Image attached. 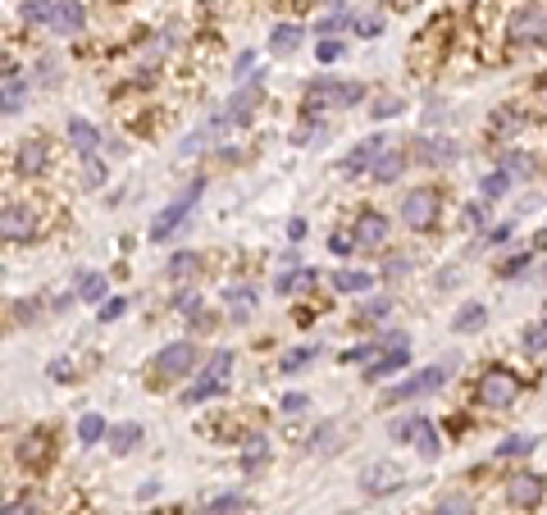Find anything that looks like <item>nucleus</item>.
Segmentation results:
<instances>
[{
    "label": "nucleus",
    "mask_w": 547,
    "mask_h": 515,
    "mask_svg": "<svg viewBox=\"0 0 547 515\" xmlns=\"http://www.w3.org/2000/svg\"><path fill=\"white\" fill-rule=\"evenodd\" d=\"M365 87L361 82H338V78H315L306 87V114H324V110H352L361 105Z\"/></svg>",
    "instance_id": "nucleus-1"
},
{
    "label": "nucleus",
    "mask_w": 547,
    "mask_h": 515,
    "mask_svg": "<svg viewBox=\"0 0 547 515\" xmlns=\"http://www.w3.org/2000/svg\"><path fill=\"white\" fill-rule=\"evenodd\" d=\"M520 393H524L520 374H511V369H502V365H493V369L479 378V402H484L488 411H506V406H515Z\"/></svg>",
    "instance_id": "nucleus-2"
},
{
    "label": "nucleus",
    "mask_w": 547,
    "mask_h": 515,
    "mask_svg": "<svg viewBox=\"0 0 547 515\" xmlns=\"http://www.w3.org/2000/svg\"><path fill=\"white\" fill-rule=\"evenodd\" d=\"M448 374H452V365H429V369H420V374H410L406 383H397L392 393H383V406H401V402H415V397H429V393H438L448 383Z\"/></svg>",
    "instance_id": "nucleus-3"
},
{
    "label": "nucleus",
    "mask_w": 547,
    "mask_h": 515,
    "mask_svg": "<svg viewBox=\"0 0 547 515\" xmlns=\"http://www.w3.org/2000/svg\"><path fill=\"white\" fill-rule=\"evenodd\" d=\"M196 365H201V356H196V347H192V342H169V347L156 356V383L187 378Z\"/></svg>",
    "instance_id": "nucleus-4"
},
{
    "label": "nucleus",
    "mask_w": 547,
    "mask_h": 515,
    "mask_svg": "<svg viewBox=\"0 0 547 515\" xmlns=\"http://www.w3.org/2000/svg\"><path fill=\"white\" fill-rule=\"evenodd\" d=\"M401 224L406 228H433L438 224V192L433 187H415V192H406L401 196Z\"/></svg>",
    "instance_id": "nucleus-5"
},
{
    "label": "nucleus",
    "mask_w": 547,
    "mask_h": 515,
    "mask_svg": "<svg viewBox=\"0 0 547 515\" xmlns=\"http://www.w3.org/2000/svg\"><path fill=\"white\" fill-rule=\"evenodd\" d=\"M511 37L524 42V46H547V5L529 0V5L511 19Z\"/></svg>",
    "instance_id": "nucleus-6"
},
{
    "label": "nucleus",
    "mask_w": 547,
    "mask_h": 515,
    "mask_svg": "<svg viewBox=\"0 0 547 515\" xmlns=\"http://www.w3.org/2000/svg\"><path fill=\"white\" fill-rule=\"evenodd\" d=\"M201 187H205V183L196 178V183H192V187H187V192H183L178 201H169V205H165V210L156 215V224H151V242H165V237H169V233H174L178 224H183V215H187V210H192V205L201 201Z\"/></svg>",
    "instance_id": "nucleus-7"
},
{
    "label": "nucleus",
    "mask_w": 547,
    "mask_h": 515,
    "mask_svg": "<svg viewBox=\"0 0 547 515\" xmlns=\"http://www.w3.org/2000/svg\"><path fill=\"white\" fill-rule=\"evenodd\" d=\"M506 501H511L515 510H533V506L542 501V474L515 470V474L506 479Z\"/></svg>",
    "instance_id": "nucleus-8"
},
{
    "label": "nucleus",
    "mask_w": 547,
    "mask_h": 515,
    "mask_svg": "<svg viewBox=\"0 0 547 515\" xmlns=\"http://www.w3.org/2000/svg\"><path fill=\"white\" fill-rule=\"evenodd\" d=\"M28 237H37V215L28 205L0 210V242H28Z\"/></svg>",
    "instance_id": "nucleus-9"
},
{
    "label": "nucleus",
    "mask_w": 547,
    "mask_h": 515,
    "mask_svg": "<svg viewBox=\"0 0 547 515\" xmlns=\"http://www.w3.org/2000/svg\"><path fill=\"white\" fill-rule=\"evenodd\" d=\"M82 24H87V10H82V0H51V33L55 37H73V33H82Z\"/></svg>",
    "instance_id": "nucleus-10"
},
{
    "label": "nucleus",
    "mask_w": 547,
    "mask_h": 515,
    "mask_svg": "<svg viewBox=\"0 0 547 515\" xmlns=\"http://www.w3.org/2000/svg\"><path fill=\"white\" fill-rule=\"evenodd\" d=\"M383 156H388V142H383V138H365V142H361V147H356V151L343 160V174H347V178H356V174L374 169Z\"/></svg>",
    "instance_id": "nucleus-11"
},
{
    "label": "nucleus",
    "mask_w": 547,
    "mask_h": 515,
    "mask_svg": "<svg viewBox=\"0 0 547 515\" xmlns=\"http://www.w3.org/2000/svg\"><path fill=\"white\" fill-rule=\"evenodd\" d=\"M361 488H365L370 497H379V492H397V488H401V470H397L392 461H374V465H365Z\"/></svg>",
    "instance_id": "nucleus-12"
},
{
    "label": "nucleus",
    "mask_w": 547,
    "mask_h": 515,
    "mask_svg": "<svg viewBox=\"0 0 547 515\" xmlns=\"http://www.w3.org/2000/svg\"><path fill=\"white\" fill-rule=\"evenodd\" d=\"M14 169H19V178H37L46 169V142L42 138H28L19 147V156H14Z\"/></svg>",
    "instance_id": "nucleus-13"
},
{
    "label": "nucleus",
    "mask_w": 547,
    "mask_h": 515,
    "mask_svg": "<svg viewBox=\"0 0 547 515\" xmlns=\"http://www.w3.org/2000/svg\"><path fill=\"white\" fill-rule=\"evenodd\" d=\"M361 246H383L388 242V219L379 215V210H365L361 219H356V233H352Z\"/></svg>",
    "instance_id": "nucleus-14"
},
{
    "label": "nucleus",
    "mask_w": 547,
    "mask_h": 515,
    "mask_svg": "<svg viewBox=\"0 0 547 515\" xmlns=\"http://www.w3.org/2000/svg\"><path fill=\"white\" fill-rule=\"evenodd\" d=\"M19 461H24L28 470H42V465L51 461V434H42V429L28 434V438L19 443Z\"/></svg>",
    "instance_id": "nucleus-15"
},
{
    "label": "nucleus",
    "mask_w": 547,
    "mask_h": 515,
    "mask_svg": "<svg viewBox=\"0 0 547 515\" xmlns=\"http://www.w3.org/2000/svg\"><path fill=\"white\" fill-rule=\"evenodd\" d=\"M415 160H424V165H452L457 160V142H448V138H424L420 151H415Z\"/></svg>",
    "instance_id": "nucleus-16"
},
{
    "label": "nucleus",
    "mask_w": 547,
    "mask_h": 515,
    "mask_svg": "<svg viewBox=\"0 0 547 515\" xmlns=\"http://www.w3.org/2000/svg\"><path fill=\"white\" fill-rule=\"evenodd\" d=\"M410 365V356H406V347H388L383 356H374V365L365 369V378L374 383V378H388V374H397V369H406Z\"/></svg>",
    "instance_id": "nucleus-17"
},
{
    "label": "nucleus",
    "mask_w": 547,
    "mask_h": 515,
    "mask_svg": "<svg viewBox=\"0 0 547 515\" xmlns=\"http://www.w3.org/2000/svg\"><path fill=\"white\" fill-rule=\"evenodd\" d=\"M69 142H73V151H82V156H96V147H100V133L87 123V119H69Z\"/></svg>",
    "instance_id": "nucleus-18"
},
{
    "label": "nucleus",
    "mask_w": 547,
    "mask_h": 515,
    "mask_svg": "<svg viewBox=\"0 0 547 515\" xmlns=\"http://www.w3.org/2000/svg\"><path fill=\"white\" fill-rule=\"evenodd\" d=\"M410 443L420 447V456H424V461H433V456H438V434H433V420L415 415V420H410Z\"/></svg>",
    "instance_id": "nucleus-19"
},
{
    "label": "nucleus",
    "mask_w": 547,
    "mask_h": 515,
    "mask_svg": "<svg viewBox=\"0 0 547 515\" xmlns=\"http://www.w3.org/2000/svg\"><path fill=\"white\" fill-rule=\"evenodd\" d=\"M256 100H260V82H247V87L229 100V119H233V123H247L251 110H256Z\"/></svg>",
    "instance_id": "nucleus-20"
},
{
    "label": "nucleus",
    "mask_w": 547,
    "mask_h": 515,
    "mask_svg": "<svg viewBox=\"0 0 547 515\" xmlns=\"http://www.w3.org/2000/svg\"><path fill=\"white\" fill-rule=\"evenodd\" d=\"M73 288H78V301L96 306V301H105V288H109V283H105V274H96V270H82Z\"/></svg>",
    "instance_id": "nucleus-21"
},
{
    "label": "nucleus",
    "mask_w": 547,
    "mask_h": 515,
    "mask_svg": "<svg viewBox=\"0 0 547 515\" xmlns=\"http://www.w3.org/2000/svg\"><path fill=\"white\" fill-rule=\"evenodd\" d=\"M174 283H187V279H196L201 274V255L196 251H178L174 261H169V270H165Z\"/></svg>",
    "instance_id": "nucleus-22"
},
{
    "label": "nucleus",
    "mask_w": 547,
    "mask_h": 515,
    "mask_svg": "<svg viewBox=\"0 0 547 515\" xmlns=\"http://www.w3.org/2000/svg\"><path fill=\"white\" fill-rule=\"evenodd\" d=\"M105 438H109V452L128 456V452H133V447L142 443V424H119V429H109Z\"/></svg>",
    "instance_id": "nucleus-23"
},
{
    "label": "nucleus",
    "mask_w": 547,
    "mask_h": 515,
    "mask_svg": "<svg viewBox=\"0 0 547 515\" xmlns=\"http://www.w3.org/2000/svg\"><path fill=\"white\" fill-rule=\"evenodd\" d=\"M297 46H301V28H297V24H278V28L269 33V51H274V55H292Z\"/></svg>",
    "instance_id": "nucleus-24"
},
{
    "label": "nucleus",
    "mask_w": 547,
    "mask_h": 515,
    "mask_svg": "<svg viewBox=\"0 0 547 515\" xmlns=\"http://www.w3.org/2000/svg\"><path fill=\"white\" fill-rule=\"evenodd\" d=\"M219 393H224V378H210V374H201L196 383H192V388H187V406H201L205 397H219Z\"/></svg>",
    "instance_id": "nucleus-25"
},
{
    "label": "nucleus",
    "mask_w": 547,
    "mask_h": 515,
    "mask_svg": "<svg viewBox=\"0 0 547 515\" xmlns=\"http://www.w3.org/2000/svg\"><path fill=\"white\" fill-rule=\"evenodd\" d=\"M511 183H515V178H511L506 169H493V174L479 178V192H484V201H502V196L511 192Z\"/></svg>",
    "instance_id": "nucleus-26"
},
{
    "label": "nucleus",
    "mask_w": 547,
    "mask_h": 515,
    "mask_svg": "<svg viewBox=\"0 0 547 515\" xmlns=\"http://www.w3.org/2000/svg\"><path fill=\"white\" fill-rule=\"evenodd\" d=\"M334 288L338 292H370L374 288V274H365V270H338L334 274Z\"/></svg>",
    "instance_id": "nucleus-27"
},
{
    "label": "nucleus",
    "mask_w": 547,
    "mask_h": 515,
    "mask_svg": "<svg viewBox=\"0 0 547 515\" xmlns=\"http://www.w3.org/2000/svg\"><path fill=\"white\" fill-rule=\"evenodd\" d=\"M484 319H488V310H484L479 301H470V306H461V310H457L452 329H457V333H479V329H484Z\"/></svg>",
    "instance_id": "nucleus-28"
},
{
    "label": "nucleus",
    "mask_w": 547,
    "mask_h": 515,
    "mask_svg": "<svg viewBox=\"0 0 547 515\" xmlns=\"http://www.w3.org/2000/svg\"><path fill=\"white\" fill-rule=\"evenodd\" d=\"M242 510H247L242 492H224V497H214L210 506H201V515H242Z\"/></svg>",
    "instance_id": "nucleus-29"
},
{
    "label": "nucleus",
    "mask_w": 547,
    "mask_h": 515,
    "mask_svg": "<svg viewBox=\"0 0 547 515\" xmlns=\"http://www.w3.org/2000/svg\"><path fill=\"white\" fill-rule=\"evenodd\" d=\"M520 123H524V114L506 105L502 114H493V119H488V133H493V138H511V133H515V128H520Z\"/></svg>",
    "instance_id": "nucleus-30"
},
{
    "label": "nucleus",
    "mask_w": 547,
    "mask_h": 515,
    "mask_svg": "<svg viewBox=\"0 0 547 515\" xmlns=\"http://www.w3.org/2000/svg\"><path fill=\"white\" fill-rule=\"evenodd\" d=\"M315 270H288V274H278L274 279V292H297V288H315Z\"/></svg>",
    "instance_id": "nucleus-31"
},
{
    "label": "nucleus",
    "mask_w": 547,
    "mask_h": 515,
    "mask_svg": "<svg viewBox=\"0 0 547 515\" xmlns=\"http://www.w3.org/2000/svg\"><path fill=\"white\" fill-rule=\"evenodd\" d=\"M24 100H28V87L24 82H5V87H0V114H19Z\"/></svg>",
    "instance_id": "nucleus-32"
},
{
    "label": "nucleus",
    "mask_w": 547,
    "mask_h": 515,
    "mask_svg": "<svg viewBox=\"0 0 547 515\" xmlns=\"http://www.w3.org/2000/svg\"><path fill=\"white\" fill-rule=\"evenodd\" d=\"M224 301H229V310H233L238 319H247V315L256 310V292H251V288H229Z\"/></svg>",
    "instance_id": "nucleus-33"
},
{
    "label": "nucleus",
    "mask_w": 547,
    "mask_h": 515,
    "mask_svg": "<svg viewBox=\"0 0 547 515\" xmlns=\"http://www.w3.org/2000/svg\"><path fill=\"white\" fill-rule=\"evenodd\" d=\"M401 169H406V156H401V151H388V156L374 165V183H392Z\"/></svg>",
    "instance_id": "nucleus-34"
},
{
    "label": "nucleus",
    "mask_w": 547,
    "mask_h": 515,
    "mask_svg": "<svg viewBox=\"0 0 547 515\" xmlns=\"http://www.w3.org/2000/svg\"><path fill=\"white\" fill-rule=\"evenodd\" d=\"M315 356H319V347H315V342H310V347H297V351H288V356H283V365H278V369H283V374H301Z\"/></svg>",
    "instance_id": "nucleus-35"
},
{
    "label": "nucleus",
    "mask_w": 547,
    "mask_h": 515,
    "mask_svg": "<svg viewBox=\"0 0 547 515\" xmlns=\"http://www.w3.org/2000/svg\"><path fill=\"white\" fill-rule=\"evenodd\" d=\"M269 456V443L260 438V434H251L247 438V447H242V470H260V461Z\"/></svg>",
    "instance_id": "nucleus-36"
},
{
    "label": "nucleus",
    "mask_w": 547,
    "mask_h": 515,
    "mask_svg": "<svg viewBox=\"0 0 547 515\" xmlns=\"http://www.w3.org/2000/svg\"><path fill=\"white\" fill-rule=\"evenodd\" d=\"M433 515H475V501H470L466 492H448L443 501H438Z\"/></svg>",
    "instance_id": "nucleus-37"
},
{
    "label": "nucleus",
    "mask_w": 547,
    "mask_h": 515,
    "mask_svg": "<svg viewBox=\"0 0 547 515\" xmlns=\"http://www.w3.org/2000/svg\"><path fill=\"white\" fill-rule=\"evenodd\" d=\"M105 434H109V429H105V420H100V415H82V420H78V438H82L87 447H96Z\"/></svg>",
    "instance_id": "nucleus-38"
},
{
    "label": "nucleus",
    "mask_w": 547,
    "mask_h": 515,
    "mask_svg": "<svg viewBox=\"0 0 547 515\" xmlns=\"http://www.w3.org/2000/svg\"><path fill=\"white\" fill-rule=\"evenodd\" d=\"M524 351H529V356H547V319L524 329Z\"/></svg>",
    "instance_id": "nucleus-39"
},
{
    "label": "nucleus",
    "mask_w": 547,
    "mask_h": 515,
    "mask_svg": "<svg viewBox=\"0 0 547 515\" xmlns=\"http://www.w3.org/2000/svg\"><path fill=\"white\" fill-rule=\"evenodd\" d=\"M19 14H24V24H51V0H24Z\"/></svg>",
    "instance_id": "nucleus-40"
},
{
    "label": "nucleus",
    "mask_w": 547,
    "mask_h": 515,
    "mask_svg": "<svg viewBox=\"0 0 547 515\" xmlns=\"http://www.w3.org/2000/svg\"><path fill=\"white\" fill-rule=\"evenodd\" d=\"M502 169H506L511 178H529V174H533V160L520 156V151H506V156H502Z\"/></svg>",
    "instance_id": "nucleus-41"
},
{
    "label": "nucleus",
    "mask_w": 547,
    "mask_h": 515,
    "mask_svg": "<svg viewBox=\"0 0 547 515\" xmlns=\"http://www.w3.org/2000/svg\"><path fill=\"white\" fill-rule=\"evenodd\" d=\"M533 443H538V438H506L493 456H502V461H511V456H529V452H533Z\"/></svg>",
    "instance_id": "nucleus-42"
},
{
    "label": "nucleus",
    "mask_w": 547,
    "mask_h": 515,
    "mask_svg": "<svg viewBox=\"0 0 547 515\" xmlns=\"http://www.w3.org/2000/svg\"><path fill=\"white\" fill-rule=\"evenodd\" d=\"M334 434H338V424H319V429L310 434V447H315V452H334V443H338Z\"/></svg>",
    "instance_id": "nucleus-43"
},
{
    "label": "nucleus",
    "mask_w": 547,
    "mask_h": 515,
    "mask_svg": "<svg viewBox=\"0 0 547 515\" xmlns=\"http://www.w3.org/2000/svg\"><path fill=\"white\" fill-rule=\"evenodd\" d=\"M352 28H356L361 37H379V33H383V19H379V14H352Z\"/></svg>",
    "instance_id": "nucleus-44"
},
{
    "label": "nucleus",
    "mask_w": 547,
    "mask_h": 515,
    "mask_svg": "<svg viewBox=\"0 0 547 515\" xmlns=\"http://www.w3.org/2000/svg\"><path fill=\"white\" fill-rule=\"evenodd\" d=\"M392 310V297H370L365 306H361V319H383Z\"/></svg>",
    "instance_id": "nucleus-45"
},
{
    "label": "nucleus",
    "mask_w": 547,
    "mask_h": 515,
    "mask_svg": "<svg viewBox=\"0 0 547 515\" xmlns=\"http://www.w3.org/2000/svg\"><path fill=\"white\" fill-rule=\"evenodd\" d=\"M370 114H374V119H392V114H401V100H397V96H379Z\"/></svg>",
    "instance_id": "nucleus-46"
},
{
    "label": "nucleus",
    "mask_w": 547,
    "mask_h": 515,
    "mask_svg": "<svg viewBox=\"0 0 547 515\" xmlns=\"http://www.w3.org/2000/svg\"><path fill=\"white\" fill-rule=\"evenodd\" d=\"M82 183H87V187H100V183H105V165H100L96 156L87 160V169H82Z\"/></svg>",
    "instance_id": "nucleus-47"
},
{
    "label": "nucleus",
    "mask_w": 547,
    "mask_h": 515,
    "mask_svg": "<svg viewBox=\"0 0 547 515\" xmlns=\"http://www.w3.org/2000/svg\"><path fill=\"white\" fill-rule=\"evenodd\" d=\"M124 310H128V301H124V297H115V301H105V306H100V324H109V319H119Z\"/></svg>",
    "instance_id": "nucleus-48"
},
{
    "label": "nucleus",
    "mask_w": 547,
    "mask_h": 515,
    "mask_svg": "<svg viewBox=\"0 0 547 515\" xmlns=\"http://www.w3.org/2000/svg\"><path fill=\"white\" fill-rule=\"evenodd\" d=\"M315 55H319L324 64H334V60L343 55V42H319V46H315Z\"/></svg>",
    "instance_id": "nucleus-49"
},
{
    "label": "nucleus",
    "mask_w": 547,
    "mask_h": 515,
    "mask_svg": "<svg viewBox=\"0 0 547 515\" xmlns=\"http://www.w3.org/2000/svg\"><path fill=\"white\" fill-rule=\"evenodd\" d=\"M306 406H310L306 393H288V397H283V411H288V415H297V411H306Z\"/></svg>",
    "instance_id": "nucleus-50"
},
{
    "label": "nucleus",
    "mask_w": 547,
    "mask_h": 515,
    "mask_svg": "<svg viewBox=\"0 0 547 515\" xmlns=\"http://www.w3.org/2000/svg\"><path fill=\"white\" fill-rule=\"evenodd\" d=\"M328 246H334V255H347V251L356 246V237H343V233H334V237H328Z\"/></svg>",
    "instance_id": "nucleus-51"
},
{
    "label": "nucleus",
    "mask_w": 547,
    "mask_h": 515,
    "mask_svg": "<svg viewBox=\"0 0 547 515\" xmlns=\"http://www.w3.org/2000/svg\"><path fill=\"white\" fill-rule=\"evenodd\" d=\"M466 228H484V205H466Z\"/></svg>",
    "instance_id": "nucleus-52"
},
{
    "label": "nucleus",
    "mask_w": 547,
    "mask_h": 515,
    "mask_svg": "<svg viewBox=\"0 0 547 515\" xmlns=\"http://www.w3.org/2000/svg\"><path fill=\"white\" fill-rule=\"evenodd\" d=\"M365 356H374V347H352V351L343 356V365H356V360H365Z\"/></svg>",
    "instance_id": "nucleus-53"
},
{
    "label": "nucleus",
    "mask_w": 547,
    "mask_h": 515,
    "mask_svg": "<svg viewBox=\"0 0 547 515\" xmlns=\"http://www.w3.org/2000/svg\"><path fill=\"white\" fill-rule=\"evenodd\" d=\"M524 265H529V255H515V261H506V265H502V274H506V279H511V274H520V270H524Z\"/></svg>",
    "instance_id": "nucleus-54"
},
{
    "label": "nucleus",
    "mask_w": 547,
    "mask_h": 515,
    "mask_svg": "<svg viewBox=\"0 0 547 515\" xmlns=\"http://www.w3.org/2000/svg\"><path fill=\"white\" fill-rule=\"evenodd\" d=\"M174 306H178V310H196V292H178Z\"/></svg>",
    "instance_id": "nucleus-55"
},
{
    "label": "nucleus",
    "mask_w": 547,
    "mask_h": 515,
    "mask_svg": "<svg viewBox=\"0 0 547 515\" xmlns=\"http://www.w3.org/2000/svg\"><path fill=\"white\" fill-rule=\"evenodd\" d=\"M51 378H73V369H69V360H55V365H51Z\"/></svg>",
    "instance_id": "nucleus-56"
},
{
    "label": "nucleus",
    "mask_w": 547,
    "mask_h": 515,
    "mask_svg": "<svg viewBox=\"0 0 547 515\" xmlns=\"http://www.w3.org/2000/svg\"><path fill=\"white\" fill-rule=\"evenodd\" d=\"M288 237H292V242H301V237H306V224H301V219H292V224H288Z\"/></svg>",
    "instance_id": "nucleus-57"
},
{
    "label": "nucleus",
    "mask_w": 547,
    "mask_h": 515,
    "mask_svg": "<svg viewBox=\"0 0 547 515\" xmlns=\"http://www.w3.org/2000/svg\"><path fill=\"white\" fill-rule=\"evenodd\" d=\"M533 251H547V228H542V233L533 237Z\"/></svg>",
    "instance_id": "nucleus-58"
}]
</instances>
